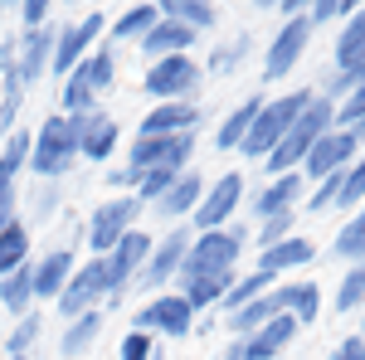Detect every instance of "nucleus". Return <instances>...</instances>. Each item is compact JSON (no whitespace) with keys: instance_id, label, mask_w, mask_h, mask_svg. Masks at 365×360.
<instances>
[{"instance_id":"nucleus-49","label":"nucleus","mask_w":365,"mask_h":360,"mask_svg":"<svg viewBox=\"0 0 365 360\" xmlns=\"http://www.w3.org/2000/svg\"><path fill=\"white\" fill-rule=\"evenodd\" d=\"M20 220V190H0V234Z\"/></svg>"},{"instance_id":"nucleus-29","label":"nucleus","mask_w":365,"mask_h":360,"mask_svg":"<svg viewBox=\"0 0 365 360\" xmlns=\"http://www.w3.org/2000/svg\"><path fill=\"white\" fill-rule=\"evenodd\" d=\"M34 263H25V268H15V273H5L0 277V312L5 317H29L34 312Z\"/></svg>"},{"instance_id":"nucleus-12","label":"nucleus","mask_w":365,"mask_h":360,"mask_svg":"<svg viewBox=\"0 0 365 360\" xmlns=\"http://www.w3.org/2000/svg\"><path fill=\"white\" fill-rule=\"evenodd\" d=\"M312 34H317V29L307 25V15L282 20V25L273 29V39H268V49H263V78H268V83H282V78L297 73V63H302L307 49H312Z\"/></svg>"},{"instance_id":"nucleus-41","label":"nucleus","mask_w":365,"mask_h":360,"mask_svg":"<svg viewBox=\"0 0 365 360\" xmlns=\"http://www.w3.org/2000/svg\"><path fill=\"white\" fill-rule=\"evenodd\" d=\"M292 234H297V215H273V220H258L253 244L263 253V249H273V244H282V239H292Z\"/></svg>"},{"instance_id":"nucleus-38","label":"nucleus","mask_w":365,"mask_h":360,"mask_svg":"<svg viewBox=\"0 0 365 360\" xmlns=\"http://www.w3.org/2000/svg\"><path fill=\"white\" fill-rule=\"evenodd\" d=\"M29 263V224L15 220L5 234H0V277L15 273V268H25Z\"/></svg>"},{"instance_id":"nucleus-40","label":"nucleus","mask_w":365,"mask_h":360,"mask_svg":"<svg viewBox=\"0 0 365 360\" xmlns=\"http://www.w3.org/2000/svg\"><path fill=\"white\" fill-rule=\"evenodd\" d=\"M39 336H44V317L29 312V317H20V322L10 326V336L0 341V351H5V356H29V351L39 346Z\"/></svg>"},{"instance_id":"nucleus-1","label":"nucleus","mask_w":365,"mask_h":360,"mask_svg":"<svg viewBox=\"0 0 365 360\" xmlns=\"http://www.w3.org/2000/svg\"><path fill=\"white\" fill-rule=\"evenodd\" d=\"M113 88H117V49L103 39V44L58 83V112H63V117L98 112L103 108V93H113Z\"/></svg>"},{"instance_id":"nucleus-53","label":"nucleus","mask_w":365,"mask_h":360,"mask_svg":"<svg viewBox=\"0 0 365 360\" xmlns=\"http://www.w3.org/2000/svg\"><path fill=\"white\" fill-rule=\"evenodd\" d=\"M5 360H29V356H5Z\"/></svg>"},{"instance_id":"nucleus-34","label":"nucleus","mask_w":365,"mask_h":360,"mask_svg":"<svg viewBox=\"0 0 365 360\" xmlns=\"http://www.w3.org/2000/svg\"><path fill=\"white\" fill-rule=\"evenodd\" d=\"M273 287H278V277H273V273H263V268H249V273L234 277V287H229V297L220 302V312L229 317V312H239V307L258 302V297H263V292H273Z\"/></svg>"},{"instance_id":"nucleus-20","label":"nucleus","mask_w":365,"mask_h":360,"mask_svg":"<svg viewBox=\"0 0 365 360\" xmlns=\"http://www.w3.org/2000/svg\"><path fill=\"white\" fill-rule=\"evenodd\" d=\"M273 302L297 326H317V317H322V287H317V277H282L278 287H273Z\"/></svg>"},{"instance_id":"nucleus-2","label":"nucleus","mask_w":365,"mask_h":360,"mask_svg":"<svg viewBox=\"0 0 365 360\" xmlns=\"http://www.w3.org/2000/svg\"><path fill=\"white\" fill-rule=\"evenodd\" d=\"M317 103V88H292V93H278V98H268L263 112L253 117V132L249 141L239 146V156L244 161H268L273 151H278V141L297 127V117Z\"/></svg>"},{"instance_id":"nucleus-48","label":"nucleus","mask_w":365,"mask_h":360,"mask_svg":"<svg viewBox=\"0 0 365 360\" xmlns=\"http://www.w3.org/2000/svg\"><path fill=\"white\" fill-rule=\"evenodd\" d=\"M327 360H365V341H361V336H341Z\"/></svg>"},{"instance_id":"nucleus-31","label":"nucleus","mask_w":365,"mask_h":360,"mask_svg":"<svg viewBox=\"0 0 365 360\" xmlns=\"http://www.w3.org/2000/svg\"><path fill=\"white\" fill-rule=\"evenodd\" d=\"M161 15L166 20H180V25L195 29V34H215V25H220V5L215 0H161Z\"/></svg>"},{"instance_id":"nucleus-14","label":"nucleus","mask_w":365,"mask_h":360,"mask_svg":"<svg viewBox=\"0 0 365 360\" xmlns=\"http://www.w3.org/2000/svg\"><path fill=\"white\" fill-rule=\"evenodd\" d=\"M190 161H195V137H137L122 166L146 175V170H190Z\"/></svg>"},{"instance_id":"nucleus-19","label":"nucleus","mask_w":365,"mask_h":360,"mask_svg":"<svg viewBox=\"0 0 365 360\" xmlns=\"http://www.w3.org/2000/svg\"><path fill=\"white\" fill-rule=\"evenodd\" d=\"M302 200H307V180H302V170H292V175H273V180L249 200V210L258 220H273V215H297Z\"/></svg>"},{"instance_id":"nucleus-45","label":"nucleus","mask_w":365,"mask_h":360,"mask_svg":"<svg viewBox=\"0 0 365 360\" xmlns=\"http://www.w3.org/2000/svg\"><path fill=\"white\" fill-rule=\"evenodd\" d=\"M117 360H161V346H156V336H146V331H127L117 341Z\"/></svg>"},{"instance_id":"nucleus-44","label":"nucleus","mask_w":365,"mask_h":360,"mask_svg":"<svg viewBox=\"0 0 365 360\" xmlns=\"http://www.w3.org/2000/svg\"><path fill=\"white\" fill-rule=\"evenodd\" d=\"M361 205H365V151L356 156V166L346 170V185H341V200H336V210H351V215H356Z\"/></svg>"},{"instance_id":"nucleus-22","label":"nucleus","mask_w":365,"mask_h":360,"mask_svg":"<svg viewBox=\"0 0 365 360\" xmlns=\"http://www.w3.org/2000/svg\"><path fill=\"white\" fill-rule=\"evenodd\" d=\"M205 185H210V180H205V175H200L195 166H190V170H180V175H175V185H170V190L161 195V200H156L151 210H156L161 220H170V224L190 220V215H195V205L205 200Z\"/></svg>"},{"instance_id":"nucleus-7","label":"nucleus","mask_w":365,"mask_h":360,"mask_svg":"<svg viewBox=\"0 0 365 360\" xmlns=\"http://www.w3.org/2000/svg\"><path fill=\"white\" fill-rule=\"evenodd\" d=\"M249 249V229L244 224H229V229H210V234H195L190 244V258L180 273H239V258Z\"/></svg>"},{"instance_id":"nucleus-15","label":"nucleus","mask_w":365,"mask_h":360,"mask_svg":"<svg viewBox=\"0 0 365 360\" xmlns=\"http://www.w3.org/2000/svg\"><path fill=\"white\" fill-rule=\"evenodd\" d=\"M151 249H156V234L132 229V234H127V239H122V244L103 258V263H108V287H113V297H108V302H127V292H132V282L141 277V268H146Z\"/></svg>"},{"instance_id":"nucleus-9","label":"nucleus","mask_w":365,"mask_h":360,"mask_svg":"<svg viewBox=\"0 0 365 360\" xmlns=\"http://www.w3.org/2000/svg\"><path fill=\"white\" fill-rule=\"evenodd\" d=\"M195 307L185 302L175 287L170 292H156V297H146V302L132 312V331H146V336H170V341H185V336L195 331Z\"/></svg>"},{"instance_id":"nucleus-50","label":"nucleus","mask_w":365,"mask_h":360,"mask_svg":"<svg viewBox=\"0 0 365 360\" xmlns=\"http://www.w3.org/2000/svg\"><path fill=\"white\" fill-rule=\"evenodd\" d=\"M108 190H117V195H132V190H137V170L113 166V170H108Z\"/></svg>"},{"instance_id":"nucleus-24","label":"nucleus","mask_w":365,"mask_h":360,"mask_svg":"<svg viewBox=\"0 0 365 360\" xmlns=\"http://www.w3.org/2000/svg\"><path fill=\"white\" fill-rule=\"evenodd\" d=\"M297 331H302V326L282 312V317H273L268 326H258L253 336H244V360H278L282 351L297 341Z\"/></svg>"},{"instance_id":"nucleus-18","label":"nucleus","mask_w":365,"mask_h":360,"mask_svg":"<svg viewBox=\"0 0 365 360\" xmlns=\"http://www.w3.org/2000/svg\"><path fill=\"white\" fill-rule=\"evenodd\" d=\"M200 127H205L200 103H156L141 117L137 137H200Z\"/></svg>"},{"instance_id":"nucleus-11","label":"nucleus","mask_w":365,"mask_h":360,"mask_svg":"<svg viewBox=\"0 0 365 360\" xmlns=\"http://www.w3.org/2000/svg\"><path fill=\"white\" fill-rule=\"evenodd\" d=\"M103 39H108V15H103V10H88L83 20L63 25L58 39H54V63H49V73H54V78H68Z\"/></svg>"},{"instance_id":"nucleus-28","label":"nucleus","mask_w":365,"mask_h":360,"mask_svg":"<svg viewBox=\"0 0 365 360\" xmlns=\"http://www.w3.org/2000/svg\"><path fill=\"white\" fill-rule=\"evenodd\" d=\"M156 25H161V5H146V0H141V5H127L117 20H108V44H113V49L141 44Z\"/></svg>"},{"instance_id":"nucleus-51","label":"nucleus","mask_w":365,"mask_h":360,"mask_svg":"<svg viewBox=\"0 0 365 360\" xmlns=\"http://www.w3.org/2000/svg\"><path fill=\"white\" fill-rule=\"evenodd\" d=\"M215 360H244V341H239V336H234V341H229L225 351H220V356Z\"/></svg>"},{"instance_id":"nucleus-43","label":"nucleus","mask_w":365,"mask_h":360,"mask_svg":"<svg viewBox=\"0 0 365 360\" xmlns=\"http://www.w3.org/2000/svg\"><path fill=\"white\" fill-rule=\"evenodd\" d=\"M351 0H312L307 5V25L312 29H322V25H346L351 20Z\"/></svg>"},{"instance_id":"nucleus-13","label":"nucleus","mask_w":365,"mask_h":360,"mask_svg":"<svg viewBox=\"0 0 365 360\" xmlns=\"http://www.w3.org/2000/svg\"><path fill=\"white\" fill-rule=\"evenodd\" d=\"M244 175L239 170H225L220 180H210L205 185V200L195 205V215H190V229L195 234H210V229H229L234 215H239V205H244Z\"/></svg>"},{"instance_id":"nucleus-47","label":"nucleus","mask_w":365,"mask_h":360,"mask_svg":"<svg viewBox=\"0 0 365 360\" xmlns=\"http://www.w3.org/2000/svg\"><path fill=\"white\" fill-rule=\"evenodd\" d=\"M15 15H20V29H44L49 25V15H54V5L49 0H25V5H15Z\"/></svg>"},{"instance_id":"nucleus-46","label":"nucleus","mask_w":365,"mask_h":360,"mask_svg":"<svg viewBox=\"0 0 365 360\" xmlns=\"http://www.w3.org/2000/svg\"><path fill=\"white\" fill-rule=\"evenodd\" d=\"M356 122H365V88H356L351 98H341V103H336V127H341V132H351Z\"/></svg>"},{"instance_id":"nucleus-26","label":"nucleus","mask_w":365,"mask_h":360,"mask_svg":"<svg viewBox=\"0 0 365 360\" xmlns=\"http://www.w3.org/2000/svg\"><path fill=\"white\" fill-rule=\"evenodd\" d=\"M195 44H200L195 29H185L180 20H166V15H161V25L151 29V34H146V39L137 44V49L151 58V63H156V58H180V54H190Z\"/></svg>"},{"instance_id":"nucleus-52","label":"nucleus","mask_w":365,"mask_h":360,"mask_svg":"<svg viewBox=\"0 0 365 360\" xmlns=\"http://www.w3.org/2000/svg\"><path fill=\"white\" fill-rule=\"evenodd\" d=\"M356 336H361V341H365V312H361V331H356Z\"/></svg>"},{"instance_id":"nucleus-17","label":"nucleus","mask_w":365,"mask_h":360,"mask_svg":"<svg viewBox=\"0 0 365 360\" xmlns=\"http://www.w3.org/2000/svg\"><path fill=\"white\" fill-rule=\"evenodd\" d=\"M73 122V137H78V161H93V166H108L117 156V141H122V127H117L113 112H83V117H68Z\"/></svg>"},{"instance_id":"nucleus-25","label":"nucleus","mask_w":365,"mask_h":360,"mask_svg":"<svg viewBox=\"0 0 365 360\" xmlns=\"http://www.w3.org/2000/svg\"><path fill=\"white\" fill-rule=\"evenodd\" d=\"M234 277H239V273H180V277H175V292L195 307V312H210V307H220L229 297Z\"/></svg>"},{"instance_id":"nucleus-6","label":"nucleus","mask_w":365,"mask_h":360,"mask_svg":"<svg viewBox=\"0 0 365 360\" xmlns=\"http://www.w3.org/2000/svg\"><path fill=\"white\" fill-rule=\"evenodd\" d=\"M190 244H195V229H166V234L156 239L151 258H146L141 277L132 282V292H146V297H156V292H170V282L180 277L185 258H190Z\"/></svg>"},{"instance_id":"nucleus-32","label":"nucleus","mask_w":365,"mask_h":360,"mask_svg":"<svg viewBox=\"0 0 365 360\" xmlns=\"http://www.w3.org/2000/svg\"><path fill=\"white\" fill-rule=\"evenodd\" d=\"M29 151H34V132H15L0 141V190H15V180L29 170Z\"/></svg>"},{"instance_id":"nucleus-33","label":"nucleus","mask_w":365,"mask_h":360,"mask_svg":"<svg viewBox=\"0 0 365 360\" xmlns=\"http://www.w3.org/2000/svg\"><path fill=\"white\" fill-rule=\"evenodd\" d=\"M331 54H336V68L365 63V5H356V10H351V20L336 29V44H331Z\"/></svg>"},{"instance_id":"nucleus-27","label":"nucleus","mask_w":365,"mask_h":360,"mask_svg":"<svg viewBox=\"0 0 365 360\" xmlns=\"http://www.w3.org/2000/svg\"><path fill=\"white\" fill-rule=\"evenodd\" d=\"M263 103H268L263 93H249V98H244V103H239L234 112H225V122L215 127V151H225V156H229V151H239V146L249 141L253 117L263 112Z\"/></svg>"},{"instance_id":"nucleus-4","label":"nucleus","mask_w":365,"mask_h":360,"mask_svg":"<svg viewBox=\"0 0 365 360\" xmlns=\"http://www.w3.org/2000/svg\"><path fill=\"white\" fill-rule=\"evenodd\" d=\"M78 166V137H73V122L63 112H49L34 132V151H29V170L44 180V185H58L68 170Z\"/></svg>"},{"instance_id":"nucleus-23","label":"nucleus","mask_w":365,"mask_h":360,"mask_svg":"<svg viewBox=\"0 0 365 360\" xmlns=\"http://www.w3.org/2000/svg\"><path fill=\"white\" fill-rule=\"evenodd\" d=\"M312 258H317V244H312L307 234H292V239H282V244H273V249L258 253L253 268H263V273H273L282 282V277L297 273V268H312Z\"/></svg>"},{"instance_id":"nucleus-3","label":"nucleus","mask_w":365,"mask_h":360,"mask_svg":"<svg viewBox=\"0 0 365 360\" xmlns=\"http://www.w3.org/2000/svg\"><path fill=\"white\" fill-rule=\"evenodd\" d=\"M327 132H336V108H331V103L317 93V103H312V108L297 117V127H292V132L278 141V151L263 161L268 180H273V175H292V170H302L307 151H312V146H317L322 137H327Z\"/></svg>"},{"instance_id":"nucleus-36","label":"nucleus","mask_w":365,"mask_h":360,"mask_svg":"<svg viewBox=\"0 0 365 360\" xmlns=\"http://www.w3.org/2000/svg\"><path fill=\"white\" fill-rule=\"evenodd\" d=\"M249 54H253V34H234L225 44H215V54L205 58V73H210V78H229Z\"/></svg>"},{"instance_id":"nucleus-5","label":"nucleus","mask_w":365,"mask_h":360,"mask_svg":"<svg viewBox=\"0 0 365 360\" xmlns=\"http://www.w3.org/2000/svg\"><path fill=\"white\" fill-rule=\"evenodd\" d=\"M141 210H146V205H141L137 195H113V200H103L83 224V244L93 249V258H108V253L137 229Z\"/></svg>"},{"instance_id":"nucleus-16","label":"nucleus","mask_w":365,"mask_h":360,"mask_svg":"<svg viewBox=\"0 0 365 360\" xmlns=\"http://www.w3.org/2000/svg\"><path fill=\"white\" fill-rule=\"evenodd\" d=\"M356 156H361V141L336 127V132H327V137L307 151V161H302V180H307V185H317V180L346 175V170L356 166Z\"/></svg>"},{"instance_id":"nucleus-21","label":"nucleus","mask_w":365,"mask_h":360,"mask_svg":"<svg viewBox=\"0 0 365 360\" xmlns=\"http://www.w3.org/2000/svg\"><path fill=\"white\" fill-rule=\"evenodd\" d=\"M78 273V253L73 249H49L34 263V302H58V292L68 287V277Z\"/></svg>"},{"instance_id":"nucleus-37","label":"nucleus","mask_w":365,"mask_h":360,"mask_svg":"<svg viewBox=\"0 0 365 360\" xmlns=\"http://www.w3.org/2000/svg\"><path fill=\"white\" fill-rule=\"evenodd\" d=\"M331 253H336L341 263H365V205L336 229V239H331Z\"/></svg>"},{"instance_id":"nucleus-39","label":"nucleus","mask_w":365,"mask_h":360,"mask_svg":"<svg viewBox=\"0 0 365 360\" xmlns=\"http://www.w3.org/2000/svg\"><path fill=\"white\" fill-rule=\"evenodd\" d=\"M356 88H365V63H351V68H331V73H322V83H317V93L336 108L341 98H351Z\"/></svg>"},{"instance_id":"nucleus-35","label":"nucleus","mask_w":365,"mask_h":360,"mask_svg":"<svg viewBox=\"0 0 365 360\" xmlns=\"http://www.w3.org/2000/svg\"><path fill=\"white\" fill-rule=\"evenodd\" d=\"M336 317H361L365 312V263H351L336 282V297H331Z\"/></svg>"},{"instance_id":"nucleus-8","label":"nucleus","mask_w":365,"mask_h":360,"mask_svg":"<svg viewBox=\"0 0 365 360\" xmlns=\"http://www.w3.org/2000/svg\"><path fill=\"white\" fill-rule=\"evenodd\" d=\"M200 83H205V68L195 63V54H180V58H156L141 78V93L151 103H195Z\"/></svg>"},{"instance_id":"nucleus-10","label":"nucleus","mask_w":365,"mask_h":360,"mask_svg":"<svg viewBox=\"0 0 365 360\" xmlns=\"http://www.w3.org/2000/svg\"><path fill=\"white\" fill-rule=\"evenodd\" d=\"M108 297H113V287H108V263H103V258H88V263H78V273L68 277V287L58 292L54 307H58L63 322H78L88 312H103Z\"/></svg>"},{"instance_id":"nucleus-42","label":"nucleus","mask_w":365,"mask_h":360,"mask_svg":"<svg viewBox=\"0 0 365 360\" xmlns=\"http://www.w3.org/2000/svg\"><path fill=\"white\" fill-rule=\"evenodd\" d=\"M58 210H63V190L58 185H39V190L29 195V220H34V229H44Z\"/></svg>"},{"instance_id":"nucleus-30","label":"nucleus","mask_w":365,"mask_h":360,"mask_svg":"<svg viewBox=\"0 0 365 360\" xmlns=\"http://www.w3.org/2000/svg\"><path fill=\"white\" fill-rule=\"evenodd\" d=\"M103 336V312H88L78 322H63V336H58V356L63 360H83Z\"/></svg>"}]
</instances>
